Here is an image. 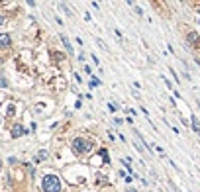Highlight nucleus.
Listing matches in <instances>:
<instances>
[{"label":"nucleus","instance_id":"obj_1","mask_svg":"<svg viewBox=\"0 0 200 192\" xmlns=\"http://www.w3.org/2000/svg\"><path fill=\"white\" fill-rule=\"evenodd\" d=\"M43 192H61V178L55 174H45L41 180Z\"/></svg>","mask_w":200,"mask_h":192},{"label":"nucleus","instance_id":"obj_2","mask_svg":"<svg viewBox=\"0 0 200 192\" xmlns=\"http://www.w3.org/2000/svg\"><path fill=\"white\" fill-rule=\"evenodd\" d=\"M90 149H92V143L83 139V137H77V139H73V151L77 153V155H83V153H88Z\"/></svg>","mask_w":200,"mask_h":192},{"label":"nucleus","instance_id":"obj_3","mask_svg":"<svg viewBox=\"0 0 200 192\" xmlns=\"http://www.w3.org/2000/svg\"><path fill=\"white\" fill-rule=\"evenodd\" d=\"M186 43L190 47H200V35H198V31H188V34H186Z\"/></svg>","mask_w":200,"mask_h":192},{"label":"nucleus","instance_id":"obj_4","mask_svg":"<svg viewBox=\"0 0 200 192\" xmlns=\"http://www.w3.org/2000/svg\"><path fill=\"white\" fill-rule=\"evenodd\" d=\"M10 45H12V37H10V34H0V49L10 47Z\"/></svg>","mask_w":200,"mask_h":192},{"label":"nucleus","instance_id":"obj_5","mask_svg":"<svg viewBox=\"0 0 200 192\" xmlns=\"http://www.w3.org/2000/svg\"><path fill=\"white\" fill-rule=\"evenodd\" d=\"M24 133H28V130H24L20 124H16L12 127V137H14V139H16V137H20V135H24Z\"/></svg>","mask_w":200,"mask_h":192},{"label":"nucleus","instance_id":"obj_6","mask_svg":"<svg viewBox=\"0 0 200 192\" xmlns=\"http://www.w3.org/2000/svg\"><path fill=\"white\" fill-rule=\"evenodd\" d=\"M61 43H63V47H65L67 53H73V45H71V41L67 39V35H61Z\"/></svg>","mask_w":200,"mask_h":192},{"label":"nucleus","instance_id":"obj_7","mask_svg":"<svg viewBox=\"0 0 200 192\" xmlns=\"http://www.w3.org/2000/svg\"><path fill=\"white\" fill-rule=\"evenodd\" d=\"M190 124H192V130L200 135V124H198V118H196V116H190Z\"/></svg>","mask_w":200,"mask_h":192},{"label":"nucleus","instance_id":"obj_8","mask_svg":"<svg viewBox=\"0 0 200 192\" xmlns=\"http://www.w3.org/2000/svg\"><path fill=\"white\" fill-rule=\"evenodd\" d=\"M100 84H102V82H100V78H98V77H92V74H90L88 86H90V88H96V86H100Z\"/></svg>","mask_w":200,"mask_h":192},{"label":"nucleus","instance_id":"obj_9","mask_svg":"<svg viewBox=\"0 0 200 192\" xmlns=\"http://www.w3.org/2000/svg\"><path fill=\"white\" fill-rule=\"evenodd\" d=\"M45 159H47V151H39L35 155V163H41V161H45Z\"/></svg>","mask_w":200,"mask_h":192},{"label":"nucleus","instance_id":"obj_10","mask_svg":"<svg viewBox=\"0 0 200 192\" xmlns=\"http://www.w3.org/2000/svg\"><path fill=\"white\" fill-rule=\"evenodd\" d=\"M163 82H165V86L169 88V90H173V82L169 81V78H165V77H163Z\"/></svg>","mask_w":200,"mask_h":192},{"label":"nucleus","instance_id":"obj_11","mask_svg":"<svg viewBox=\"0 0 200 192\" xmlns=\"http://www.w3.org/2000/svg\"><path fill=\"white\" fill-rule=\"evenodd\" d=\"M133 12H136L137 16H143V10H141V6H133Z\"/></svg>","mask_w":200,"mask_h":192},{"label":"nucleus","instance_id":"obj_12","mask_svg":"<svg viewBox=\"0 0 200 192\" xmlns=\"http://www.w3.org/2000/svg\"><path fill=\"white\" fill-rule=\"evenodd\" d=\"M6 86H8L6 78H4V77H0V88H6Z\"/></svg>","mask_w":200,"mask_h":192},{"label":"nucleus","instance_id":"obj_13","mask_svg":"<svg viewBox=\"0 0 200 192\" xmlns=\"http://www.w3.org/2000/svg\"><path fill=\"white\" fill-rule=\"evenodd\" d=\"M61 8L65 10V14H67V16H71V14H73V12H71V10H69L67 6H65V2H61Z\"/></svg>","mask_w":200,"mask_h":192},{"label":"nucleus","instance_id":"obj_14","mask_svg":"<svg viewBox=\"0 0 200 192\" xmlns=\"http://www.w3.org/2000/svg\"><path fill=\"white\" fill-rule=\"evenodd\" d=\"M108 110H110V112H116L118 108H116V104H112V102H110V104H108Z\"/></svg>","mask_w":200,"mask_h":192},{"label":"nucleus","instance_id":"obj_15","mask_svg":"<svg viewBox=\"0 0 200 192\" xmlns=\"http://www.w3.org/2000/svg\"><path fill=\"white\" fill-rule=\"evenodd\" d=\"M114 34H116V37H118V39H122V37H124V35H122V31H120V30H114Z\"/></svg>","mask_w":200,"mask_h":192},{"label":"nucleus","instance_id":"obj_16","mask_svg":"<svg viewBox=\"0 0 200 192\" xmlns=\"http://www.w3.org/2000/svg\"><path fill=\"white\" fill-rule=\"evenodd\" d=\"M92 63H94V65H100V61H98V57H96V55H94V53H92Z\"/></svg>","mask_w":200,"mask_h":192},{"label":"nucleus","instance_id":"obj_17","mask_svg":"<svg viewBox=\"0 0 200 192\" xmlns=\"http://www.w3.org/2000/svg\"><path fill=\"white\" fill-rule=\"evenodd\" d=\"M133 145H136V149H137L139 153H143V145H139V143H133Z\"/></svg>","mask_w":200,"mask_h":192},{"label":"nucleus","instance_id":"obj_18","mask_svg":"<svg viewBox=\"0 0 200 192\" xmlns=\"http://www.w3.org/2000/svg\"><path fill=\"white\" fill-rule=\"evenodd\" d=\"M171 74H173V78H175V82H179V77H177V73L173 71V69H171Z\"/></svg>","mask_w":200,"mask_h":192},{"label":"nucleus","instance_id":"obj_19","mask_svg":"<svg viewBox=\"0 0 200 192\" xmlns=\"http://www.w3.org/2000/svg\"><path fill=\"white\" fill-rule=\"evenodd\" d=\"M26 2H28L30 6H35V0H26Z\"/></svg>","mask_w":200,"mask_h":192},{"label":"nucleus","instance_id":"obj_20","mask_svg":"<svg viewBox=\"0 0 200 192\" xmlns=\"http://www.w3.org/2000/svg\"><path fill=\"white\" fill-rule=\"evenodd\" d=\"M194 63H196V65L200 67V59H198V57H194Z\"/></svg>","mask_w":200,"mask_h":192},{"label":"nucleus","instance_id":"obj_21","mask_svg":"<svg viewBox=\"0 0 200 192\" xmlns=\"http://www.w3.org/2000/svg\"><path fill=\"white\" fill-rule=\"evenodd\" d=\"M128 4H129V6H133V4H136V0H128Z\"/></svg>","mask_w":200,"mask_h":192},{"label":"nucleus","instance_id":"obj_22","mask_svg":"<svg viewBox=\"0 0 200 192\" xmlns=\"http://www.w3.org/2000/svg\"><path fill=\"white\" fill-rule=\"evenodd\" d=\"M4 24V18H2V16H0V26H2Z\"/></svg>","mask_w":200,"mask_h":192},{"label":"nucleus","instance_id":"obj_23","mask_svg":"<svg viewBox=\"0 0 200 192\" xmlns=\"http://www.w3.org/2000/svg\"><path fill=\"white\" fill-rule=\"evenodd\" d=\"M196 12H198V14H200V6H196Z\"/></svg>","mask_w":200,"mask_h":192},{"label":"nucleus","instance_id":"obj_24","mask_svg":"<svg viewBox=\"0 0 200 192\" xmlns=\"http://www.w3.org/2000/svg\"><path fill=\"white\" fill-rule=\"evenodd\" d=\"M198 108H200V100H198Z\"/></svg>","mask_w":200,"mask_h":192},{"label":"nucleus","instance_id":"obj_25","mask_svg":"<svg viewBox=\"0 0 200 192\" xmlns=\"http://www.w3.org/2000/svg\"><path fill=\"white\" fill-rule=\"evenodd\" d=\"M0 167H2V163H0Z\"/></svg>","mask_w":200,"mask_h":192},{"label":"nucleus","instance_id":"obj_26","mask_svg":"<svg viewBox=\"0 0 200 192\" xmlns=\"http://www.w3.org/2000/svg\"><path fill=\"white\" fill-rule=\"evenodd\" d=\"M198 24H200V20H198Z\"/></svg>","mask_w":200,"mask_h":192}]
</instances>
